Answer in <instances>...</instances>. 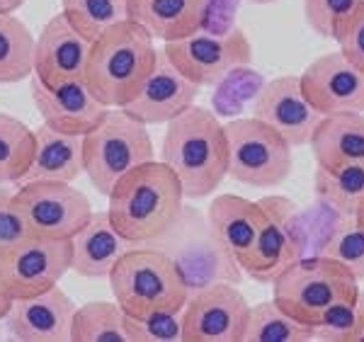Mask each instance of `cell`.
I'll use <instances>...</instances> for the list:
<instances>
[{"instance_id": "obj_1", "label": "cell", "mask_w": 364, "mask_h": 342, "mask_svg": "<svg viewBox=\"0 0 364 342\" xmlns=\"http://www.w3.org/2000/svg\"><path fill=\"white\" fill-rule=\"evenodd\" d=\"M161 161L178 175L185 199H207L228 178L226 124L214 109L192 105L166 124Z\"/></svg>"}, {"instance_id": "obj_2", "label": "cell", "mask_w": 364, "mask_h": 342, "mask_svg": "<svg viewBox=\"0 0 364 342\" xmlns=\"http://www.w3.org/2000/svg\"><path fill=\"white\" fill-rule=\"evenodd\" d=\"M107 214L132 245H149L178 221L185 192L163 161H149L129 173L107 194Z\"/></svg>"}, {"instance_id": "obj_3", "label": "cell", "mask_w": 364, "mask_h": 342, "mask_svg": "<svg viewBox=\"0 0 364 342\" xmlns=\"http://www.w3.org/2000/svg\"><path fill=\"white\" fill-rule=\"evenodd\" d=\"M156 39L139 22L122 20L92 41L85 82L102 105L124 107L156 68Z\"/></svg>"}, {"instance_id": "obj_4", "label": "cell", "mask_w": 364, "mask_h": 342, "mask_svg": "<svg viewBox=\"0 0 364 342\" xmlns=\"http://www.w3.org/2000/svg\"><path fill=\"white\" fill-rule=\"evenodd\" d=\"M149 245L163 250L175 262L190 294L219 282L240 284L243 279V269L233 252L221 243L207 214L192 204L182 206L178 221Z\"/></svg>"}, {"instance_id": "obj_5", "label": "cell", "mask_w": 364, "mask_h": 342, "mask_svg": "<svg viewBox=\"0 0 364 342\" xmlns=\"http://www.w3.org/2000/svg\"><path fill=\"white\" fill-rule=\"evenodd\" d=\"M107 279L114 301L127 316L182 311L190 299V289L182 282L175 262L154 245H132Z\"/></svg>"}, {"instance_id": "obj_6", "label": "cell", "mask_w": 364, "mask_h": 342, "mask_svg": "<svg viewBox=\"0 0 364 342\" xmlns=\"http://www.w3.org/2000/svg\"><path fill=\"white\" fill-rule=\"evenodd\" d=\"M156 161L149 127L122 107H112L92 132L83 137V168L90 185L107 197L129 170Z\"/></svg>"}, {"instance_id": "obj_7", "label": "cell", "mask_w": 364, "mask_h": 342, "mask_svg": "<svg viewBox=\"0 0 364 342\" xmlns=\"http://www.w3.org/2000/svg\"><path fill=\"white\" fill-rule=\"evenodd\" d=\"M355 289H360V279L348 267L323 252H309L272 282V299L289 316L314 328L328 306Z\"/></svg>"}, {"instance_id": "obj_8", "label": "cell", "mask_w": 364, "mask_h": 342, "mask_svg": "<svg viewBox=\"0 0 364 342\" xmlns=\"http://www.w3.org/2000/svg\"><path fill=\"white\" fill-rule=\"evenodd\" d=\"M228 178L240 185L269 190L284 185L294 168L291 146L277 129L257 117L226 122Z\"/></svg>"}, {"instance_id": "obj_9", "label": "cell", "mask_w": 364, "mask_h": 342, "mask_svg": "<svg viewBox=\"0 0 364 342\" xmlns=\"http://www.w3.org/2000/svg\"><path fill=\"white\" fill-rule=\"evenodd\" d=\"M163 54L187 80L199 87H214L231 70L252 63V44L238 27L228 32L197 29L190 37L166 41Z\"/></svg>"}, {"instance_id": "obj_10", "label": "cell", "mask_w": 364, "mask_h": 342, "mask_svg": "<svg viewBox=\"0 0 364 342\" xmlns=\"http://www.w3.org/2000/svg\"><path fill=\"white\" fill-rule=\"evenodd\" d=\"M15 204L32 235L73 238L90 221L92 206L73 182L29 180L15 190Z\"/></svg>"}, {"instance_id": "obj_11", "label": "cell", "mask_w": 364, "mask_h": 342, "mask_svg": "<svg viewBox=\"0 0 364 342\" xmlns=\"http://www.w3.org/2000/svg\"><path fill=\"white\" fill-rule=\"evenodd\" d=\"M73 264L70 238L29 235L0 250V279L13 299L37 296L63 279Z\"/></svg>"}, {"instance_id": "obj_12", "label": "cell", "mask_w": 364, "mask_h": 342, "mask_svg": "<svg viewBox=\"0 0 364 342\" xmlns=\"http://www.w3.org/2000/svg\"><path fill=\"white\" fill-rule=\"evenodd\" d=\"M250 304L238 284L204 287L192 292L182 309V340L192 342H240L248 323Z\"/></svg>"}, {"instance_id": "obj_13", "label": "cell", "mask_w": 364, "mask_h": 342, "mask_svg": "<svg viewBox=\"0 0 364 342\" xmlns=\"http://www.w3.org/2000/svg\"><path fill=\"white\" fill-rule=\"evenodd\" d=\"M299 80L311 107L323 117L364 112V73L340 49L311 61Z\"/></svg>"}, {"instance_id": "obj_14", "label": "cell", "mask_w": 364, "mask_h": 342, "mask_svg": "<svg viewBox=\"0 0 364 342\" xmlns=\"http://www.w3.org/2000/svg\"><path fill=\"white\" fill-rule=\"evenodd\" d=\"M252 117L277 129L291 149L309 146L316 127L323 119L321 112L311 107L304 95L299 75H279L267 80L252 102Z\"/></svg>"}, {"instance_id": "obj_15", "label": "cell", "mask_w": 364, "mask_h": 342, "mask_svg": "<svg viewBox=\"0 0 364 342\" xmlns=\"http://www.w3.org/2000/svg\"><path fill=\"white\" fill-rule=\"evenodd\" d=\"M32 100L44 124H49L56 132L78 134V137H85L87 132H92L109 112L107 105L100 102L95 92L87 87L85 78L44 85L34 75Z\"/></svg>"}, {"instance_id": "obj_16", "label": "cell", "mask_w": 364, "mask_h": 342, "mask_svg": "<svg viewBox=\"0 0 364 342\" xmlns=\"http://www.w3.org/2000/svg\"><path fill=\"white\" fill-rule=\"evenodd\" d=\"M75 309L78 306L56 284L37 296L13 299L5 330L10 338L22 342H66L70 340Z\"/></svg>"}, {"instance_id": "obj_17", "label": "cell", "mask_w": 364, "mask_h": 342, "mask_svg": "<svg viewBox=\"0 0 364 342\" xmlns=\"http://www.w3.org/2000/svg\"><path fill=\"white\" fill-rule=\"evenodd\" d=\"M197 95L199 85L187 80L161 49L156 68L144 80L136 97L129 100L122 109L144 122L146 127H158V124H168L187 107H192L197 102Z\"/></svg>"}, {"instance_id": "obj_18", "label": "cell", "mask_w": 364, "mask_h": 342, "mask_svg": "<svg viewBox=\"0 0 364 342\" xmlns=\"http://www.w3.org/2000/svg\"><path fill=\"white\" fill-rule=\"evenodd\" d=\"M90 49L92 41L70 25L66 15L58 13L46 22L42 34L37 37L34 75L44 85L85 78Z\"/></svg>"}, {"instance_id": "obj_19", "label": "cell", "mask_w": 364, "mask_h": 342, "mask_svg": "<svg viewBox=\"0 0 364 342\" xmlns=\"http://www.w3.org/2000/svg\"><path fill=\"white\" fill-rule=\"evenodd\" d=\"M73 264L70 269L87 279H105L132 243L114 228L107 211H92L90 221L70 238Z\"/></svg>"}, {"instance_id": "obj_20", "label": "cell", "mask_w": 364, "mask_h": 342, "mask_svg": "<svg viewBox=\"0 0 364 342\" xmlns=\"http://www.w3.org/2000/svg\"><path fill=\"white\" fill-rule=\"evenodd\" d=\"M209 0H127L129 20L158 41H175L202 29Z\"/></svg>"}, {"instance_id": "obj_21", "label": "cell", "mask_w": 364, "mask_h": 342, "mask_svg": "<svg viewBox=\"0 0 364 342\" xmlns=\"http://www.w3.org/2000/svg\"><path fill=\"white\" fill-rule=\"evenodd\" d=\"M207 219L221 238V243L240 262L255 245L267 214L260 202H250L238 194H219L207 206Z\"/></svg>"}, {"instance_id": "obj_22", "label": "cell", "mask_w": 364, "mask_h": 342, "mask_svg": "<svg viewBox=\"0 0 364 342\" xmlns=\"http://www.w3.org/2000/svg\"><path fill=\"white\" fill-rule=\"evenodd\" d=\"M316 165L364 168V112H343L323 117L311 137Z\"/></svg>"}, {"instance_id": "obj_23", "label": "cell", "mask_w": 364, "mask_h": 342, "mask_svg": "<svg viewBox=\"0 0 364 342\" xmlns=\"http://www.w3.org/2000/svg\"><path fill=\"white\" fill-rule=\"evenodd\" d=\"M34 134H37V149H34L32 165H29L22 182H29V180L75 182L85 173L83 137L56 132L49 124L39 127Z\"/></svg>"}, {"instance_id": "obj_24", "label": "cell", "mask_w": 364, "mask_h": 342, "mask_svg": "<svg viewBox=\"0 0 364 342\" xmlns=\"http://www.w3.org/2000/svg\"><path fill=\"white\" fill-rule=\"evenodd\" d=\"M299 257H304V250L291 240V235L282 228V223L274 221L272 216L267 214L260 233H257L255 245L250 247V252L238 264H240V269H243V274H248L252 282L272 284V282L277 279L291 262H296Z\"/></svg>"}, {"instance_id": "obj_25", "label": "cell", "mask_w": 364, "mask_h": 342, "mask_svg": "<svg viewBox=\"0 0 364 342\" xmlns=\"http://www.w3.org/2000/svg\"><path fill=\"white\" fill-rule=\"evenodd\" d=\"M314 192L316 199L331 206L333 211L343 216H355L364 197V168H357V165H338V168L316 165Z\"/></svg>"}, {"instance_id": "obj_26", "label": "cell", "mask_w": 364, "mask_h": 342, "mask_svg": "<svg viewBox=\"0 0 364 342\" xmlns=\"http://www.w3.org/2000/svg\"><path fill=\"white\" fill-rule=\"evenodd\" d=\"M37 39L15 15H0V85L34 75Z\"/></svg>"}, {"instance_id": "obj_27", "label": "cell", "mask_w": 364, "mask_h": 342, "mask_svg": "<svg viewBox=\"0 0 364 342\" xmlns=\"http://www.w3.org/2000/svg\"><path fill=\"white\" fill-rule=\"evenodd\" d=\"M37 134L25 122L0 112V185H20L32 165Z\"/></svg>"}, {"instance_id": "obj_28", "label": "cell", "mask_w": 364, "mask_h": 342, "mask_svg": "<svg viewBox=\"0 0 364 342\" xmlns=\"http://www.w3.org/2000/svg\"><path fill=\"white\" fill-rule=\"evenodd\" d=\"M243 340L248 342H304L314 340V328L304 326L294 316L287 314L282 306L269 299L250 306Z\"/></svg>"}, {"instance_id": "obj_29", "label": "cell", "mask_w": 364, "mask_h": 342, "mask_svg": "<svg viewBox=\"0 0 364 342\" xmlns=\"http://www.w3.org/2000/svg\"><path fill=\"white\" fill-rule=\"evenodd\" d=\"M70 340L75 342H122L127 338L124 311L117 301H90L78 306L70 326Z\"/></svg>"}, {"instance_id": "obj_30", "label": "cell", "mask_w": 364, "mask_h": 342, "mask_svg": "<svg viewBox=\"0 0 364 342\" xmlns=\"http://www.w3.org/2000/svg\"><path fill=\"white\" fill-rule=\"evenodd\" d=\"M314 340H364V294L362 289L340 296L314 323Z\"/></svg>"}, {"instance_id": "obj_31", "label": "cell", "mask_w": 364, "mask_h": 342, "mask_svg": "<svg viewBox=\"0 0 364 342\" xmlns=\"http://www.w3.org/2000/svg\"><path fill=\"white\" fill-rule=\"evenodd\" d=\"M61 13L90 41L129 17L127 0H61Z\"/></svg>"}, {"instance_id": "obj_32", "label": "cell", "mask_w": 364, "mask_h": 342, "mask_svg": "<svg viewBox=\"0 0 364 342\" xmlns=\"http://www.w3.org/2000/svg\"><path fill=\"white\" fill-rule=\"evenodd\" d=\"M262 85H265V80H262L260 73H255V70L250 68V63L231 70L224 80H219L214 85L216 87L214 112L216 114H226V117L238 114L248 102H255Z\"/></svg>"}, {"instance_id": "obj_33", "label": "cell", "mask_w": 364, "mask_h": 342, "mask_svg": "<svg viewBox=\"0 0 364 342\" xmlns=\"http://www.w3.org/2000/svg\"><path fill=\"white\" fill-rule=\"evenodd\" d=\"M323 255L338 260L348 267L360 282H364V228L357 223L355 216H343L336 231L323 245Z\"/></svg>"}, {"instance_id": "obj_34", "label": "cell", "mask_w": 364, "mask_h": 342, "mask_svg": "<svg viewBox=\"0 0 364 342\" xmlns=\"http://www.w3.org/2000/svg\"><path fill=\"white\" fill-rule=\"evenodd\" d=\"M127 338L134 342H178L182 340V311H151L144 316L124 314Z\"/></svg>"}, {"instance_id": "obj_35", "label": "cell", "mask_w": 364, "mask_h": 342, "mask_svg": "<svg viewBox=\"0 0 364 342\" xmlns=\"http://www.w3.org/2000/svg\"><path fill=\"white\" fill-rule=\"evenodd\" d=\"M360 0H304L306 25L323 39H336L338 29L352 15Z\"/></svg>"}, {"instance_id": "obj_36", "label": "cell", "mask_w": 364, "mask_h": 342, "mask_svg": "<svg viewBox=\"0 0 364 342\" xmlns=\"http://www.w3.org/2000/svg\"><path fill=\"white\" fill-rule=\"evenodd\" d=\"M25 216L15 204V190L10 185H0V250H8L20 240L29 238Z\"/></svg>"}, {"instance_id": "obj_37", "label": "cell", "mask_w": 364, "mask_h": 342, "mask_svg": "<svg viewBox=\"0 0 364 342\" xmlns=\"http://www.w3.org/2000/svg\"><path fill=\"white\" fill-rule=\"evenodd\" d=\"M336 41L343 56L364 73V0H360V5L338 29Z\"/></svg>"}, {"instance_id": "obj_38", "label": "cell", "mask_w": 364, "mask_h": 342, "mask_svg": "<svg viewBox=\"0 0 364 342\" xmlns=\"http://www.w3.org/2000/svg\"><path fill=\"white\" fill-rule=\"evenodd\" d=\"M10 309H13V296L8 294V289H5L3 279H0V321H5V318H8Z\"/></svg>"}, {"instance_id": "obj_39", "label": "cell", "mask_w": 364, "mask_h": 342, "mask_svg": "<svg viewBox=\"0 0 364 342\" xmlns=\"http://www.w3.org/2000/svg\"><path fill=\"white\" fill-rule=\"evenodd\" d=\"M25 5V0H0V15H15Z\"/></svg>"}, {"instance_id": "obj_40", "label": "cell", "mask_w": 364, "mask_h": 342, "mask_svg": "<svg viewBox=\"0 0 364 342\" xmlns=\"http://www.w3.org/2000/svg\"><path fill=\"white\" fill-rule=\"evenodd\" d=\"M355 219L364 228V197H362V202H360V206H357V211H355Z\"/></svg>"}, {"instance_id": "obj_41", "label": "cell", "mask_w": 364, "mask_h": 342, "mask_svg": "<svg viewBox=\"0 0 364 342\" xmlns=\"http://www.w3.org/2000/svg\"><path fill=\"white\" fill-rule=\"evenodd\" d=\"M5 333H8V330H5V321H0V340L5 338Z\"/></svg>"}, {"instance_id": "obj_42", "label": "cell", "mask_w": 364, "mask_h": 342, "mask_svg": "<svg viewBox=\"0 0 364 342\" xmlns=\"http://www.w3.org/2000/svg\"><path fill=\"white\" fill-rule=\"evenodd\" d=\"M250 3H255V5H269V3H274V0H250Z\"/></svg>"}]
</instances>
